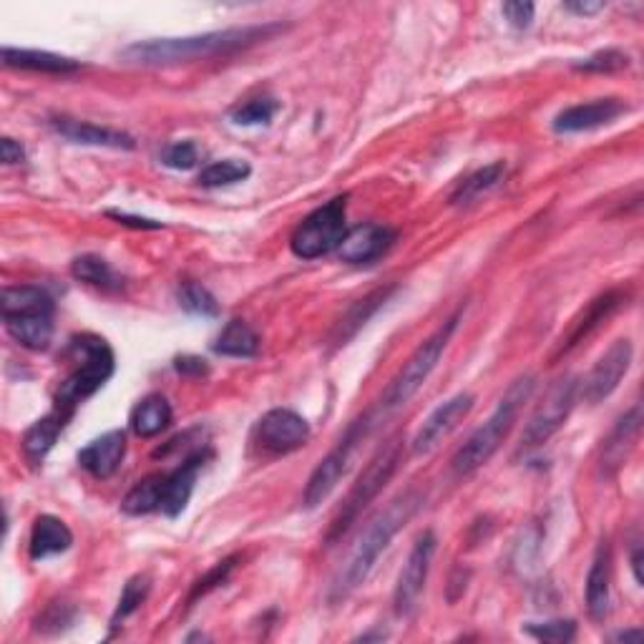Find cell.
<instances>
[{
  "mask_svg": "<svg viewBox=\"0 0 644 644\" xmlns=\"http://www.w3.org/2000/svg\"><path fill=\"white\" fill-rule=\"evenodd\" d=\"M282 31L280 23H265V26H244V28H227L211 31L202 36L186 38H154L138 40V44L126 46L119 56L134 66H174V63L211 59V56L238 53L244 48H252L263 40H270Z\"/></svg>",
  "mask_w": 644,
  "mask_h": 644,
  "instance_id": "obj_1",
  "label": "cell"
},
{
  "mask_svg": "<svg viewBox=\"0 0 644 644\" xmlns=\"http://www.w3.org/2000/svg\"><path fill=\"white\" fill-rule=\"evenodd\" d=\"M421 503L423 496L418 491H405L398 496V499L390 501L388 507L365 526V532L361 534V539L355 542L353 551L348 554L345 564L340 567V572L332 579L328 592V599L332 605L345 602L355 590H361L365 579L370 576L375 561H378L380 554L388 549V544L396 539V534L415 517Z\"/></svg>",
  "mask_w": 644,
  "mask_h": 644,
  "instance_id": "obj_2",
  "label": "cell"
},
{
  "mask_svg": "<svg viewBox=\"0 0 644 644\" xmlns=\"http://www.w3.org/2000/svg\"><path fill=\"white\" fill-rule=\"evenodd\" d=\"M536 388L534 375H521L519 380H513L507 393L496 405V411L488 415L484 426H478L474 434L469 436V441L455 451L451 469L455 476H471L476 474L481 466H486L491 461V455L499 451L501 443L507 441L513 423H517L521 408L532 398Z\"/></svg>",
  "mask_w": 644,
  "mask_h": 644,
  "instance_id": "obj_3",
  "label": "cell"
},
{
  "mask_svg": "<svg viewBox=\"0 0 644 644\" xmlns=\"http://www.w3.org/2000/svg\"><path fill=\"white\" fill-rule=\"evenodd\" d=\"M69 355L76 363V368L61 382L59 393H56V408L73 415L81 403L106 386V380L117 370V357H113L109 342L99 336H92V332L73 336L69 340Z\"/></svg>",
  "mask_w": 644,
  "mask_h": 644,
  "instance_id": "obj_4",
  "label": "cell"
},
{
  "mask_svg": "<svg viewBox=\"0 0 644 644\" xmlns=\"http://www.w3.org/2000/svg\"><path fill=\"white\" fill-rule=\"evenodd\" d=\"M459 320H461V313H455L451 320H446L441 328H438L434 336H430L423 345L415 348V353L408 357L405 365L393 380H390V386L386 388V393H382L378 408H375L373 413L365 415L370 423V428L378 426L388 418V415H393L398 408H403L411 398L418 393L423 388V382L430 378V373L436 370L438 361H441L448 342H451L455 328H459Z\"/></svg>",
  "mask_w": 644,
  "mask_h": 644,
  "instance_id": "obj_5",
  "label": "cell"
},
{
  "mask_svg": "<svg viewBox=\"0 0 644 644\" xmlns=\"http://www.w3.org/2000/svg\"><path fill=\"white\" fill-rule=\"evenodd\" d=\"M403 459V443L393 441L388 443L382 451L370 461V466L365 469V474L355 481V486L350 488L345 503L338 511V517L332 519V524L325 534V544L332 546L338 539L348 534V528L355 524L357 519L363 517V511L370 507V503L378 499V494L388 486V481L396 476L398 466H401Z\"/></svg>",
  "mask_w": 644,
  "mask_h": 644,
  "instance_id": "obj_6",
  "label": "cell"
},
{
  "mask_svg": "<svg viewBox=\"0 0 644 644\" xmlns=\"http://www.w3.org/2000/svg\"><path fill=\"white\" fill-rule=\"evenodd\" d=\"M348 197H336L303 219L290 238L292 255L300 259H317L340 247L348 234Z\"/></svg>",
  "mask_w": 644,
  "mask_h": 644,
  "instance_id": "obj_7",
  "label": "cell"
},
{
  "mask_svg": "<svg viewBox=\"0 0 644 644\" xmlns=\"http://www.w3.org/2000/svg\"><path fill=\"white\" fill-rule=\"evenodd\" d=\"M579 398V380L574 375H564L554 386L546 390V396L534 408L532 418H528L524 434H521L519 453H532L544 443H549L559 428L564 426L569 415H572Z\"/></svg>",
  "mask_w": 644,
  "mask_h": 644,
  "instance_id": "obj_8",
  "label": "cell"
},
{
  "mask_svg": "<svg viewBox=\"0 0 644 644\" xmlns=\"http://www.w3.org/2000/svg\"><path fill=\"white\" fill-rule=\"evenodd\" d=\"M370 430L373 428L368 426V421L365 418L355 421L353 426L348 428V434L340 438L338 446L332 448V451L325 455L320 463H317L315 471L307 478V486H305V494H303V501H305L307 509H317L320 503L330 499V494L338 488L340 478L345 476L348 463H350V459H353L355 446L361 443L365 436H370Z\"/></svg>",
  "mask_w": 644,
  "mask_h": 644,
  "instance_id": "obj_9",
  "label": "cell"
},
{
  "mask_svg": "<svg viewBox=\"0 0 644 644\" xmlns=\"http://www.w3.org/2000/svg\"><path fill=\"white\" fill-rule=\"evenodd\" d=\"M309 436H313V430H309V423L303 415L290 411V408H272L257 421L252 443L267 455H288L307 446Z\"/></svg>",
  "mask_w": 644,
  "mask_h": 644,
  "instance_id": "obj_10",
  "label": "cell"
},
{
  "mask_svg": "<svg viewBox=\"0 0 644 644\" xmlns=\"http://www.w3.org/2000/svg\"><path fill=\"white\" fill-rule=\"evenodd\" d=\"M438 549V539L434 532H423L418 539H415L411 554H408L405 564L398 574L396 592H393V609L398 617H411L415 607H418L421 594L426 590L430 564H434Z\"/></svg>",
  "mask_w": 644,
  "mask_h": 644,
  "instance_id": "obj_11",
  "label": "cell"
},
{
  "mask_svg": "<svg viewBox=\"0 0 644 644\" xmlns=\"http://www.w3.org/2000/svg\"><path fill=\"white\" fill-rule=\"evenodd\" d=\"M627 292L624 290H607L597 295L594 300L586 303V307L579 313L572 323H569V328L564 330V336L559 338L557 345H554L551 355H549V363L554 365L561 357H567L572 350H576L582 342L590 340L594 332H597L602 325H605L611 315L617 313L619 307L627 305Z\"/></svg>",
  "mask_w": 644,
  "mask_h": 644,
  "instance_id": "obj_12",
  "label": "cell"
},
{
  "mask_svg": "<svg viewBox=\"0 0 644 644\" xmlns=\"http://www.w3.org/2000/svg\"><path fill=\"white\" fill-rule=\"evenodd\" d=\"M632 357H634V348L630 340L622 338L611 342V348L599 357L597 363H594V368L582 380V386H579L584 401L592 405L607 401V398L619 388V382H622L627 370H630Z\"/></svg>",
  "mask_w": 644,
  "mask_h": 644,
  "instance_id": "obj_13",
  "label": "cell"
},
{
  "mask_svg": "<svg viewBox=\"0 0 644 644\" xmlns=\"http://www.w3.org/2000/svg\"><path fill=\"white\" fill-rule=\"evenodd\" d=\"M476 398L471 393H459L453 398H448L446 403L436 408L434 413L423 421V426L418 428V434L413 436L411 441V451L413 455H426L430 451H436L448 436L453 434L455 428L461 426L463 421L469 418V413L474 411Z\"/></svg>",
  "mask_w": 644,
  "mask_h": 644,
  "instance_id": "obj_14",
  "label": "cell"
},
{
  "mask_svg": "<svg viewBox=\"0 0 644 644\" xmlns=\"http://www.w3.org/2000/svg\"><path fill=\"white\" fill-rule=\"evenodd\" d=\"M396 238L398 234L396 230H390V227L368 222V224L355 227V230H350L345 238H342L340 247L336 252L342 263L348 265H370L393 247Z\"/></svg>",
  "mask_w": 644,
  "mask_h": 644,
  "instance_id": "obj_15",
  "label": "cell"
},
{
  "mask_svg": "<svg viewBox=\"0 0 644 644\" xmlns=\"http://www.w3.org/2000/svg\"><path fill=\"white\" fill-rule=\"evenodd\" d=\"M642 430V411L640 408H632L630 413H624L622 418L617 421V426L611 428L609 438L602 446L599 455V474L605 478L617 476L622 466H627V459L634 451V446L640 441Z\"/></svg>",
  "mask_w": 644,
  "mask_h": 644,
  "instance_id": "obj_16",
  "label": "cell"
},
{
  "mask_svg": "<svg viewBox=\"0 0 644 644\" xmlns=\"http://www.w3.org/2000/svg\"><path fill=\"white\" fill-rule=\"evenodd\" d=\"M627 111V104L619 99H597L590 104L569 106L554 119V132L557 134H582L592 129L607 126L617 121Z\"/></svg>",
  "mask_w": 644,
  "mask_h": 644,
  "instance_id": "obj_17",
  "label": "cell"
},
{
  "mask_svg": "<svg viewBox=\"0 0 644 644\" xmlns=\"http://www.w3.org/2000/svg\"><path fill=\"white\" fill-rule=\"evenodd\" d=\"M211 455L209 448H197V451L190 453L184 459L182 466L177 471H171L167 474V484H165V501H161V513L169 519H177L182 517L186 503H190L192 494H194V484H197V476L204 466V461H207Z\"/></svg>",
  "mask_w": 644,
  "mask_h": 644,
  "instance_id": "obj_18",
  "label": "cell"
},
{
  "mask_svg": "<svg viewBox=\"0 0 644 644\" xmlns=\"http://www.w3.org/2000/svg\"><path fill=\"white\" fill-rule=\"evenodd\" d=\"M53 132L66 138L71 144H84V146H104V149H134L136 142L134 136L119 129L99 126L92 121H78L71 117H56L51 119Z\"/></svg>",
  "mask_w": 644,
  "mask_h": 644,
  "instance_id": "obj_19",
  "label": "cell"
},
{
  "mask_svg": "<svg viewBox=\"0 0 644 644\" xmlns=\"http://www.w3.org/2000/svg\"><path fill=\"white\" fill-rule=\"evenodd\" d=\"M126 455V434L124 430H109L101 438L88 443L78 451L81 469L88 471L94 478H111L121 469Z\"/></svg>",
  "mask_w": 644,
  "mask_h": 644,
  "instance_id": "obj_20",
  "label": "cell"
},
{
  "mask_svg": "<svg viewBox=\"0 0 644 644\" xmlns=\"http://www.w3.org/2000/svg\"><path fill=\"white\" fill-rule=\"evenodd\" d=\"M73 418L71 413L61 411V408L53 405V411L44 415V418L36 421L34 426L26 430V436H23V455H26L28 463H34V466H40V463L46 461V455L51 453V448L59 441V436L63 434V428L69 426V421Z\"/></svg>",
  "mask_w": 644,
  "mask_h": 644,
  "instance_id": "obj_21",
  "label": "cell"
},
{
  "mask_svg": "<svg viewBox=\"0 0 644 644\" xmlns=\"http://www.w3.org/2000/svg\"><path fill=\"white\" fill-rule=\"evenodd\" d=\"M609 582H611V551L607 542L599 544L597 554H594L592 569L586 574V611L594 622H605L609 615Z\"/></svg>",
  "mask_w": 644,
  "mask_h": 644,
  "instance_id": "obj_22",
  "label": "cell"
},
{
  "mask_svg": "<svg viewBox=\"0 0 644 644\" xmlns=\"http://www.w3.org/2000/svg\"><path fill=\"white\" fill-rule=\"evenodd\" d=\"M71 544H73L71 528L63 524L59 517L44 513V517L36 519L34 528H31L28 554L34 561H44L48 557H56V554L69 551Z\"/></svg>",
  "mask_w": 644,
  "mask_h": 644,
  "instance_id": "obj_23",
  "label": "cell"
},
{
  "mask_svg": "<svg viewBox=\"0 0 644 644\" xmlns=\"http://www.w3.org/2000/svg\"><path fill=\"white\" fill-rule=\"evenodd\" d=\"M3 63L8 69L21 71H36V73H56V76H66L81 69L78 61L66 59V56L48 53V51H31V48H11L3 46Z\"/></svg>",
  "mask_w": 644,
  "mask_h": 644,
  "instance_id": "obj_24",
  "label": "cell"
},
{
  "mask_svg": "<svg viewBox=\"0 0 644 644\" xmlns=\"http://www.w3.org/2000/svg\"><path fill=\"white\" fill-rule=\"evenodd\" d=\"M0 309L3 317L11 315H53V297L36 284H13L0 292Z\"/></svg>",
  "mask_w": 644,
  "mask_h": 644,
  "instance_id": "obj_25",
  "label": "cell"
},
{
  "mask_svg": "<svg viewBox=\"0 0 644 644\" xmlns=\"http://www.w3.org/2000/svg\"><path fill=\"white\" fill-rule=\"evenodd\" d=\"M174 421V411H171V403L161 393L146 396L144 401L132 411V430L138 438H154L171 426Z\"/></svg>",
  "mask_w": 644,
  "mask_h": 644,
  "instance_id": "obj_26",
  "label": "cell"
},
{
  "mask_svg": "<svg viewBox=\"0 0 644 644\" xmlns=\"http://www.w3.org/2000/svg\"><path fill=\"white\" fill-rule=\"evenodd\" d=\"M8 336L28 350H46L53 340V315L3 317Z\"/></svg>",
  "mask_w": 644,
  "mask_h": 644,
  "instance_id": "obj_27",
  "label": "cell"
},
{
  "mask_svg": "<svg viewBox=\"0 0 644 644\" xmlns=\"http://www.w3.org/2000/svg\"><path fill=\"white\" fill-rule=\"evenodd\" d=\"M259 336L250 323L232 320L224 325V330L219 332L215 340V353L224 357H255L259 353Z\"/></svg>",
  "mask_w": 644,
  "mask_h": 644,
  "instance_id": "obj_28",
  "label": "cell"
},
{
  "mask_svg": "<svg viewBox=\"0 0 644 644\" xmlns=\"http://www.w3.org/2000/svg\"><path fill=\"white\" fill-rule=\"evenodd\" d=\"M165 484L167 474H151L138 481V484L124 496L121 501V511L129 517H146V513L161 511V501H165Z\"/></svg>",
  "mask_w": 644,
  "mask_h": 644,
  "instance_id": "obj_29",
  "label": "cell"
},
{
  "mask_svg": "<svg viewBox=\"0 0 644 644\" xmlns=\"http://www.w3.org/2000/svg\"><path fill=\"white\" fill-rule=\"evenodd\" d=\"M503 177H507V165H503V161H494V165L476 169L474 174H469L459 186H455L451 194V204H469L478 199L481 194L499 186L503 182Z\"/></svg>",
  "mask_w": 644,
  "mask_h": 644,
  "instance_id": "obj_30",
  "label": "cell"
},
{
  "mask_svg": "<svg viewBox=\"0 0 644 644\" xmlns=\"http://www.w3.org/2000/svg\"><path fill=\"white\" fill-rule=\"evenodd\" d=\"M71 275L76 277V280L94 284V288H101V290L121 288V280L117 277V272L111 270V265L96 255H81L73 259Z\"/></svg>",
  "mask_w": 644,
  "mask_h": 644,
  "instance_id": "obj_31",
  "label": "cell"
},
{
  "mask_svg": "<svg viewBox=\"0 0 644 644\" xmlns=\"http://www.w3.org/2000/svg\"><path fill=\"white\" fill-rule=\"evenodd\" d=\"M250 174H252V167L247 161L222 159V161H211L209 167L202 169L199 184L207 186V190H217V186H230V184L244 182Z\"/></svg>",
  "mask_w": 644,
  "mask_h": 644,
  "instance_id": "obj_32",
  "label": "cell"
},
{
  "mask_svg": "<svg viewBox=\"0 0 644 644\" xmlns=\"http://www.w3.org/2000/svg\"><path fill=\"white\" fill-rule=\"evenodd\" d=\"M390 292H393V288L373 292V295L361 300V303H357L353 309H350L348 317L340 323V328H338L336 345H345V340L353 338L355 332H357V328H361V325H365V320H368V317L375 313V309H378L382 303H386Z\"/></svg>",
  "mask_w": 644,
  "mask_h": 644,
  "instance_id": "obj_33",
  "label": "cell"
},
{
  "mask_svg": "<svg viewBox=\"0 0 644 644\" xmlns=\"http://www.w3.org/2000/svg\"><path fill=\"white\" fill-rule=\"evenodd\" d=\"M277 111H280V104L270 99V96H259V99H250L234 106L230 111V119L238 126H265L275 119Z\"/></svg>",
  "mask_w": 644,
  "mask_h": 644,
  "instance_id": "obj_34",
  "label": "cell"
},
{
  "mask_svg": "<svg viewBox=\"0 0 644 644\" xmlns=\"http://www.w3.org/2000/svg\"><path fill=\"white\" fill-rule=\"evenodd\" d=\"M149 590H151V579L146 574H136V576L129 579V582L124 584V592H121L117 611H113V617H111V630L121 627V622H124L126 617H132L134 611L144 605Z\"/></svg>",
  "mask_w": 644,
  "mask_h": 644,
  "instance_id": "obj_35",
  "label": "cell"
},
{
  "mask_svg": "<svg viewBox=\"0 0 644 644\" xmlns=\"http://www.w3.org/2000/svg\"><path fill=\"white\" fill-rule=\"evenodd\" d=\"M179 305H182L186 313L202 315V317H217L219 315V303L211 292L199 282H184L182 290H179Z\"/></svg>",
  "mask_w": 644,
  "mask_h": 644,
  "instance_id": "obj_36",
  "label": "cell"
},
{
  "mask_svg": "<svg viewBox=\"0 0 644 644\" xmlns=\"http://www.w3.org/2000/svg\"><path fill=\"white\" fill-rule=\"evenodd\" d=\"M524 632L528 637L551 644H564L576 637V622L574 619H551V622H528L524 624Z\"/></svg>",
  "mask_w": 644,
  "mask_h": 644,
  "instance_id": "obj_37",
  "label": "cell"
},
{
  "mask_svg": "<svg viewBox=\"0 0 644 644\" xmlns=\"http://www.w3.org/2000/svg\"><path fill=\"white\" fill-rule=\"evenodd\" d=\"M238 561H240V557H230L224 561H219V564L211 567L207 574H204L202 579H197V582H194V586H192L190 599H186V602H190V607H194V602H199L202 597H207L209 592H215L217 586H222L227 579H230L232 569L238 567Z\"/></svg>",
  "mask_w": 644,
  "mask_h": 644,
  "instance_id": "obj_38",
  "label": "cell"
},
{
  "mask_svg": "<svg viewBox=\"0 0 644 644\" xmlns=\"http://www.w3.org/2000/svg\"><path fill=\"white\" fill-rule=\"evenodd\" d=\"M197 161H199V151L192 142H174L161 149V165L169 169L190 171L197 167Z\"/></svg>",
  "mask_w": 644,
  "mask_h": 644,
  "instance_id": "obj_39",
  "label": "cell"
},
{
  "mask_svg": "<svg viewBox=\"0 0 644 644\" xmlns=\"http://www.w3.org/2000/svg\"><path fill=\"white\" fill-rule=\"evenodd\" d=\"M630 66V59L627 53L617 51V48H607V51H599L584 59L582 63H576V71H586V73H615Z\"/></svg>",
  "mask_w": 644,
  "mask_h": 644,
  "instance_id": "obj_40",
  "label": "cell"
},
{
  "mask_svg": "<svg viewBox=\"0 0 644 644\" xmlns=\"http://www.w3.org/2000/svg\"><path fill=\"white\" fill-rule=\"evenodd\" d=\"M73 617H76V609L56 602V605L48 607L44 615L36 619V630L46 632V634L48 632H63L69 624H73Z\"/></svg>",
  "mask_w": 644,
  "mask_h": 644,
  "instance_id": "obj_41",
  "label": "cell"
},
{
  "mask_svg": "<svg viewBox=\"0 0 644 644\" xmlns=\"http://www.w3.org/2000/svg\"><path fill=\"white\" fill-rule=\"evenodd\" d=\"M501 13H503V19H507L513 28L524 31V28L532 26L536 5L534 3H524V0H511V3H503L501 5Z\"/></svg>",
  "mask_w": 644,
  "mask_h": 644,
  "instance_id": "obj_42",
  "label": "cell"
},
{
  "mask_svg": "<svg viewBox=\"0 0 644 644\" xmlns=\"http://www.w3.org/2000/svg\"><path fill=\"white\" fill-rule=\"evenodd\" d=\"M0 159H3V165H21L23 159H26V149L15 142L11 136H3L0 138Z\"/></svg>",
  "mask_w": 644,
  "mask_h": 644,
  "instance_id": "obj_43",
  "label": "cell"
},
{
  "mask_svg": "<svg viewBox=\"0 0 644 644\" xmlns=\"http://www.w3.org/2000/svg\"><path fill=\"white\" fill-rule=\"evenodd\" d=\"M177 370L182 375H207L209 373V365L207 361H202V357H194V355H184V357H177Z\"/></svg>",
  "mask_w": 644,
  "mask_h": 644,
  "instance_id": "obj_44",
  "label": "cell"
},
{
  "mask_svg": "<svg viewBox=\"0 0 644 644\" xmlns=\"http://www.w3.org/2000/svg\"><path fill=\"white\" fill-rule=\"evenodd\" d=\"M111 219H117L119 224H126V227H136V230H159V222H154V219H144V217H132L126 215V211H109Z\"/></svg>",
  "mask_w": 644,
  "mask_h": 644,
  "instance_id": "obj_45",
  "label": "cell"
},
{
  "mask_svg": "<svg viewBox=\"0 0 644 644\" xmlns=\"http://www.w3.org/2000/svg\"><path fill=\"white\" fill-rule=\"evenodd\" d=\"M564 8L576 15H597L605 11L607 3H602V0H574V3H564Z\"/></svg>",
  "mask_w": 644,
  "mask_h": 644,
  "instance_id": "obj_46",
  "label": "cell"
},
{
  "mask_svg": "<svg viewBox=\"0 0 644 644\" xmlns=\"http://www.w3.org/2000/svg\"><path fill=\"white\" fill-rule=\"evenodd\" d=\"M632 572H634V582L642 586V549H640V544L634 546V551H632Z\"/></svg>",
  "mask_w": 644,
  "mask_h": 644,
  "instance_id": "obj_47",
  "label": "cell"
},
{
  "mask_svg": "<svg viewBox=\"0 0 644 644\" xmlns=\"http://www.w3.org/2000/svg\"><path fill=\"white\" fill-rule=\"evenodd\" d=\"M617 642H640L642 640V630H627L615 634Z\"/></svg>",
  "mask_w": 644,
  "mask_h": 644,
  "instance_id": "obj_48",
  "label": "cell"
}]
</instances>
